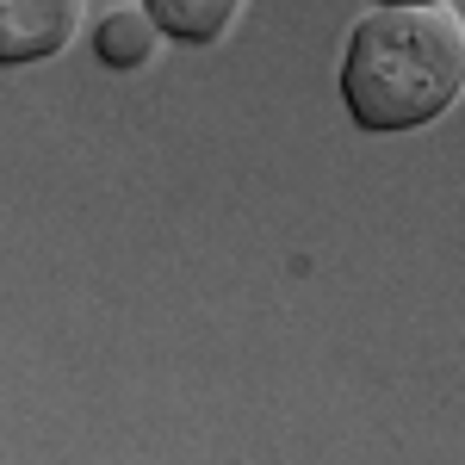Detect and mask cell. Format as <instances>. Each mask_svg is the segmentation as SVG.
<instances>
[{
	"mask_svg": "<svg viewBox=\"0 0 465 465\" xmlns=\"http://www.w3.org/2000/svg\"><path fill=\"white\" fill-rule=\"evenodd\" d=\"M74 32H81L74 0H13V6H0V63L6 69L44 63L56 50H69Z\"/></svg>",
	"mask_w": 465,
	"mask_h": 465,
	"instance_id": "cell-2",
	"label": "cell"
},
{
	"mask_svg": "<svg viewBox=\"0 0 465 465\" xmlns=\"http://www.w3.org/2000/svg\"><path fill=\"white\" fill-rule=\"evenodd\" d=\"M155 32L174 44H217L236 25V0H155L149 6Z\"/></svg>",
	"mask_w": 465,
	"mask_h": 465,
	"instance_id": "cell-4",
	"label": "cell"
},
{
	"mask_svg": "<svg viewBox=\"0 0 465 465\" xmlns=\"http://www.w3.org/2000/svg\"><path fill=\"white\" fill-rule=\"evenodd\" d=\"M94 56L106 69H143L162 56V32L149 19V6H112L106 19L94 25Z\"/></svg>",
	"mask_w": 465,
	"mask_h": 465,
	"instance_id": "cell-3",
	"label": "cell"
},
{
	"mask_svg": "<svg viewBox=\"0 0 465 465\" xmlns=\"http://www.w3.org/2000/svg\"><path fill=\"white\" fill-rule=\"evenodd\" d=\"M465 94V13L440 0H391L360 13L341 56V106L360 131H422Z\"/></svg>",
	"mask_w": 465,
	"mask_h": 465,
	"instance_id": "cell-1",
	"label": "cell"
}]
</instances>
